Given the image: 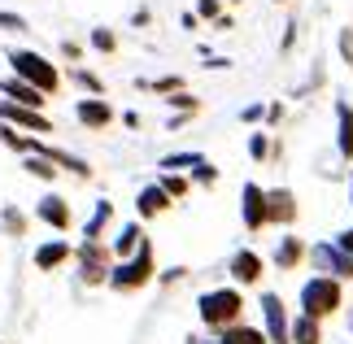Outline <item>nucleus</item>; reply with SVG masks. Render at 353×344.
<instances>
[{"label": "nucleus", "mask_w": 353, "mask_h": 344, "mask_svg": "<svg viewBox=\"0 0 353 344\" xmlns=\"http://www.w3.org/2000/svg\"><path fill=\"white\" fill-rule=\"evenodd\" d=\"M5 61H9L13 79H22V83L39 88L44 96H57V88H61V70H57V65H52L48 57H39L35 48H9V52H5Z\"/></svg>", "instance_id": "1"}, {"label": "nucleus", "mask_w": 353, "mask_h": 344, "mask_svg": "<svg viewBox=\"0 0 353 344\" xmlns=\"http://www.w3.org/2000/svg\"><path fill=\"white\" fill-rule=\"evenodd\" d=\"M166 101H170L174 109H183V114H196V109H201L196 96H188V92H174V96H166Z\"/></svg>", "instance_id": "34"}, {"label": "nucleus", "mask_w": 353, "mask_h": 344, "mask_svg": "<svg viewBox=\"0 0 353 344\" xmlns=\"http://www.w3.org/2000/svg\"><path fill=\"white\" fill-rule=\"evenodd\" d=\"M201 153H170V157H161V170H170V174H183V170H192V166H201Z\"/></svg>", "instance_id": "24"}, {"label": "nucleus", "mask_w": 353, "mask_h": 344, "mask_svg": "<svg viewBox=\"0 0 353 344\" xmlns=\"http://www.w3.org/2000/svg\"><path fill=\"white\" fill-rule=\"evenodd\" d=\"M153 274H157V261H153V244H140L135 249V257L127 261H114V270H110V287L114 292H140L144 283H153Z\"/></svg>", "instance_id": "3"}, {"label": "nucleus", "mask_w": 353, "mask_h": 344, "mask_svg": "<svg viewBox=\"0 0 353 344\" xmlns=\"http://www.w3.org/2000/svg\"><path fill=\"white\" fill-rule=\"evenodd\" d=\"M92 48H97V52H114L118 48V35L105 31V26H97V31H92Z\"/></svg>", "instance_id": "28"}, {"label": "nucleus", "mask_w": 353, "mask_h": 344, "mask_svg": "<svg viewBox=\"0 0 353 344\" xmlns=\"http://www.w3.org/2000/svg\"><path fill=\"white\" fill-rule=\"evenodd\" d=\"M341 279H332V274H314V279L301 283V314H310V318H327V314L341 310Z\"/></svg>", "instance_id": "4"}, {"label": "nucleus", "mask_w": 353, "mask_h": 344, "mask_svg": "<svg viewBox=\"0 0 353 344\" xmlns=\"http://www.w3.org/2000/svg\"><path fill=\"white\" fill-rule=\"evenodd\" d=\"M310 257H314V266L327 270L332 279H353V257L341 249V244H314Z\"/></svg>", "instance_id": "8"}, {"label": "nucleus", "mask_w": 353, "mask_h": 344, "mask_svg": "<svg viewBox=\"0 0 353 344\" xmlns=\"http://www.w3.org/2000/svg\"><path fill=\"white\" fill-rule=\"evenodd\" d=\"M0 236H26V214L18 205H5V210H0Z\"/></svg>", "instance_id": "23"}, {"label": "nucleus", "mask_w": 353, "mask_h": 344, "mask_svg": "<svg viewBox=\"0 0 353 344\" xmlns=\"http://www.w3.org/2000/svg\"><path fill=\"white\" fill-rule=\"evenodd\" d=\"M22 170L31 174V179H44V183H52V179H57V166H52L48 157H22Z\"/></svg>", "instance_id": "25"}, {"label": "nucleus", "mask_w": 353, "mask_h": 344, "mask_svg": "<svg viewBox=\"0 0 353 344\" xmlns=\"http://www.w3.org/2000/svg\"><path fill=\"white\" fill-rule=\"evenodd\" d=\"M0 31H26V18L13 9H0Z\"/></svg>", "instance_id": "32"}, {"label": "nucleus", "mask_w": 353, "mask_h": 344, "mask_svg": "<svg viewBox=\"0 0 353 344\" xmlns=\"http://www.w3.org/2000/svg\"><path fill=\"white\" fill-rule=\"evenodd\" d=\"M192 183H205V188H214V183H219V170H214L210 161H201V166H192Z\"/></svg>", "instance_id": "31"}, {"label": "nucleus", "mask_w": 353, "mask_h": 344, "mask_svg": "<svg viewBox=\"0 0 353 344\" xmlns=\"http://www.w3.org/2000/svg\"><path fill=\"white\" fill-rule=\"evenodd\" d=\"M232 5H236V0H232Z\"/></svg>", "instance_id": "40"}, {"label": "nucleus", "mask_w": 353, "mask_h": 344, "mask_svg": "<svg viewBox=\"0 0 353 344\" xmlns=\"http://www.w3.org/2000/svg\"><path fill=\"white\" fill-rule=\"evenodd\" d=\"M61 57H65V61H79V57H83V44H74V39H61Z\"/></svg>", "instance_id": "35"}, {"label": "nucleus", "mask_w": 353, "mask_h": 344, "mask_svg": "<svg viewBox=\"0 0 353 344\" xmlns=\"http://www.w3.org/2000/svg\"><path fill=\"white\" fill-rule=\"evenodd\" d=\"M249 157H253V161H262V157H270V140H266L262 131H253V135H249Z\"/></svg>", "instance_id": "30"}, {"label": "nucleus", "mask_w": 353, "mask_h": 344, "mask_svg": "<svg viewBox=\"0 0 353 344\" xmlns=\"http://www.w3.org/2000/svg\"><path fill=\"white\" fill-rule=\"evenodd\" d=\"M110 218H114V205L110 201H97V210H92L88 227H83V240H101V231L110 227Z\"/></svg>", "instance_id": "22"}, {"label": "nucleus", "mask_w": 353, "mask_h": 344, "mask_svg": "<svg viewBox=\"0 0 353 344\" xmlns=\"http://www.w3.org/2000/svg\"><path fill=\"white\" fill-rule=\"evenodd\" d=\"M140 244H144V231H140V223H127V227H122L118 231V240H114V257L118 261H127V257H135V249H140Z\"/></svg>", "instance_id": "18"}, {"label": "nucleus", "mask_w": 353, "mask_h": 344, "mask_svg": "<svg viewBox=\"0 0 353 344\" xmlns=\"http://www.w3.org/2000/svg\"><path fill=\"white\" fill-rule=\"evenodd\" d=\"M74 118L83 122L88 131H110L114 127V109H110L105 96H83V101L74 105Z\"/></svg>", "instance_id": "10"}, {"label": "nucleus", "mask_w": 353, "mask_h": 344, "mask_svg": "<svg viewBox=\"0 0 353 344\" xmlns=\"http://www.w3.org/2000/svg\"><path fill=\"white\" fill-rule=\"evenodd\" d=\"M70 79H74V83L83 88V92H92V96H105V83H101V79L92 74V70H70Z\"/></svg>", "instance_id": "27"}, {"label": "nucleus", "mask_w": 353, "mask_h": 344, "mask_svg": "<svg viewBox=\"0 0 353 344\" xmlns=\"http://www.w3.org/2000/svg\"><path fill=\"white\" fill-rule=\"evenodd\" d=\"M349 183H353V179H349Z\"/></svg>", "instance_id": "41"}, {"label": "nucleus", "mask_w": 353, "mask_h": 344, "mask_svg": "<svg viewBox=\"0 0 353 344\" xmlns=\"http://www.w3.org/2000/svg\"><path fill=\"white\" fill-rule=\"evenodd\" d=\"M157 188H161V192H166V196H170V201H179V196H188V188H192V183H188V179H183V174H170V170H166V174H161V179H157Z\"/></svg>", "instance_id": "26"}, {"label": "nucleus", "mask_w": 353, "mask_h": 344, "mask_svg": "<svg viewBox=\"0 0 353 344\" xmlns=\"http://www.w3.org/2000/svg\"><path fill=\"white\" fill-rule=\"evenodd\" d=\"M214 344H266V332L262 327H244V323H232V327H223L219 340Z\"/></svg>", "instance_id": "17"}, {"label": "nucleus", "mask_w": 353, "mask_h": 344, "mask_svg": "<svg viewBox=\"0 0 353 344\" xmlns=\"http://www.w3.org/2000/svg\"><path fill=\"white\" fill-rule=\"evenodd\" d=\"M305 253H310V249H305V244L296 240V236H283V240H279V249H275V266H279V270H296Z\"/></svg>", "instance_id": "19"}, {"label": "nucleus", "mask_w": 353, "mask_h": 344, "mask_svg": "<svg viewBox=\"0 0 353 344\" xmlns=\"http://www.w3.org/2000/svg\"><path fill=\"white\" fill-rule=\"evenodd\" d=\"M70 257H74L70 240H48V244L35 249V270H57L61 261H70Z\"/></svg>", "instance_id": "16"}, {"label": "nucleus", "mask_w": 353, "mask_h": 344, "mask_svg": "<svg viewBox=\"0 0 353 344\" xmlns=\"http://www.w3.org/2000/svg\"><path fill=\"white\" fill-rule=\"evenodd\" d=\"M0 122L13 131H26V135H48L52 131V118L44 109H26V105H13V101H0Z\"/></svg>", "instance_id": "6"}, {"label": "nucleus", "mask_w": 353, "mask_h": 344, "mask_svg": "<svg viewBox=\"0 0 353 344\" xmlns=\"http://www.w3.org/2000/svg\"><path fill=\"white\" fill-rule=\"evenodd\" d=\"M170 196H166V192H161L157 183H148V188H140V196H135V214H140V218H157V214H166L170 210Z\"/></svg>", "instance_id": "15"}, {"label": "nucleus", "mask_w": 353, "mask_h": 344, "mask_svg": "<svg viewBox=\"0 0 353 344\" xmlns=\"http://www.w3.org/2000/svg\"><path fill=\"white\" fill-rule=\"evenodd\" d=\"M183 274H188L183 266H174V270H166V274H161V283H179V279H183Z\"/></svg>", "instance_id": "39"}, {"label": "nucleus", "mask_w": 353, "mask_h": 344, "mask_svg": "<svg viewBox=\"0 0 353 344\" xmlns=\"http://www.w3.org/2000/svg\"><path fill=\"white\" fill-rule=\"evenodd\" d=\"M140 88H148V92H183V79L179 74H166V79H153V83H140Z\"/></svg>", "instance_id": "29"}, {"label": "nucleus", "mask_w": 353, "mask_h": 344, "mask_svg": "<svg viewBox=\"0 0 353 344\" xmlns=\"http://www.w3.org/2000/svg\"><path fill=\"white\" fill-rule=\"evenodd\" d=\"M266 223H275V227H292L296 223V196L288 188H270L266 192Z\"/></svg>", "instance_id": "12"}, {"label": "nucleus", "mask_w": 353, "mask_h": 344, "mask_svg": "<svg viewBox=\"0 0 353 344\" xmlns=\"http://www.w3.org/2000/svg\"><path fill=\"white\" fill-rule=\"evenodd\" d=\"M74 261H79V279H83L88 287H97V283H110L114 253L105 249L101 240H83V244L74 249Z\"/></svg>", "instance_id": "5"}, {"label": "nucleus", "mask_w": 353, "mask_h": 344, "mask_svg": "<svg viewBox=\"0 0 353 344\" xmlns=\"http://www.w3.org/2000/svg\"><path fill=\"white\" fill-rule=\"evenodd\" d=\"M336 122H341V131H336L341 157H349V161H353V109H349V105H336Z\"/></svg>", "instance_id": "21"}, {"label": "nucleus", "mask_w": 353, "mask_h": 344, "mask_svg": "<svg viewBox=\"0 0 353 344\" xmlns=\"http://www.w3.org/2000/svg\"><path fill=\"white\" fill-rule=\"evenodd\" d=\"M35 218H39L44 227H52V231H70V223H74L70 201H65L61 192H48L44 201H35Z\"/></svg>", "instance_id": "9"}, {"label": "nucleus", "mask_w": 353, "mask_h": 344, "mask_svg": "<svg viewBox=\"0 0 353 344\" xmlns=\"http://www.w3.org/2000/svg\"><path fill=\"white\" fill-rule=\"evenodd\" d=\"M288 340H292V344H323V327H319V318H310V314H296V323L288 327Z\"/></svg>", "instance_id": "20"}, {"label": "nucleus", "mask_w": 353, "mask_h": 344, "mask_svg": "<svg viewBox=\"0 0 353 344\" xmlns=\"http://www.w3.org/2000/svg\"><path fill=\"white\" fill-rule=\"evenodd\" d=\"M341 52H345V61L353 65V26H345V31H341Z\"/></svg>", "instance_id": "36"}, {"label": "nucleus", "mask_w": 353, "mask_h": 344, "mask_svg": "<svg viewBox=\"0 0 353 344\" xmlns=\"http://www.w3.org/2000/svg\"><path fill=\"white\" fill-rule=\"evenodd\" d=\"M232 279L236 283H244V287H253V283H262V274H266V266H262V257H257L253 249H240L236 257H232Z\"/></svg>", "instance_id": "14"}, {"label": "nucleus", "mask_w": 353, "mask_h": 344, "mask_svg": "<svg viewBox=\"0 0 353 344\" xmlns=\"http://www.w3.org/2000/svg\"><path fill=\"white\" fill-rule=\"evenodd\" d=\"M196 18L219 22V18H223V5H219V0H196Z\"/></svg>", "instance_id": "33"}, {"label": "nucleus", "mask_w": 353, "mask_h": 344, "mask_svg": "<svg viewBox=\"0 0 353 344\" xmlns=\"http://www.w3.org/2000/svg\"><path fill=\"white\" fill-rule=\"evenodd\" d=\"M336 244H341V249L353 257V227H349V231H341V236H336Z\"/></svg>", "instance_id": "37"}, {"label": "nucleus", "mask_w": 353, "mask_h": 344, "mask_svg": "<svg viewBox=\"0 0 353 344\" xmlns=\"http://www.w3.org/2000/svg\"><path fill=\"white\" fill-rule=\"evenodd\" d=\"M240 218H244V227H249V231L270 227L266 223V188L244 183V192H240Z\"/></svg>", "instance_id": "11"}, {"label": "nucleus", "mask_w": 353, "mask_h": 344, "mask_svg": "<svg viewBox=\"0 0 353 344\" xmlns=\"http://www.w3.org/2000/svg\"><path fill=\"white\" fill-rule=\"evenodd\" d=\"M196 314H201V323H205L210 332H223V327L240 323V314H244L240 287H214V292H205L196 301Z\"/></svg>", "instance_id": "2"}, {"label": "nucleus", "mask_w": 353, "mask_h": 344, "mask_svg": "<svg viewBox=\"0 0 353 344\" xmlns=\"http://www.w3.org/2000/svg\"><path fill=\"white\" fill-rule=\"evenodd\" d=\"M262 318H266V344H292L288 340V310H283V301H279V292H262Z\"/></svg>", "instance_id": "7"}, {"label": "nucleus", "mask_w": 353, "mask_h": 344, "mask_svg": "<svg viewBox=\"0 0 353 344\" xmlns=\"http://www.w3.org/2000/svg\"><path fill=\"white\" fill-rule=\"evenodd\" d=\"M262 114H266V109H262V105H249V109H244V114H240V118H244V122H257V118H262Z\"/></svg>", "instance_id": "38"}, {"label": "nucleus", "mask_w": 353, "mask_h": 344, "mask_svg": "<svg viewBox=\"0 0 353 344\" xmlns=\"http://www.w3.org/2000/svg\"><path fill=\"white\" fill-rule=\"evenodd\" d=\"M0 101H13V105H26V109H44L48 105V96L31 88V83H22V79H0Z\"/></svg>", "instance_id": "13"}]
</instances>
